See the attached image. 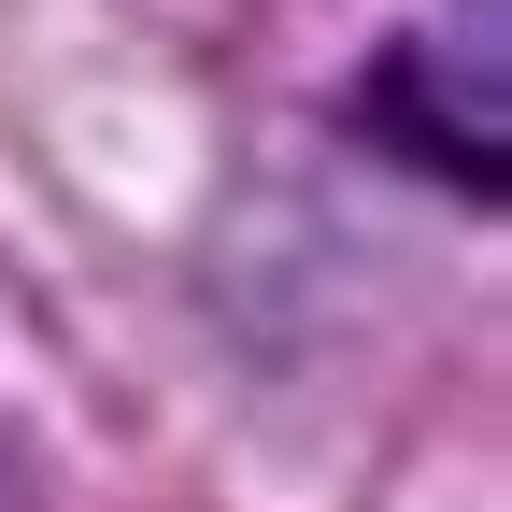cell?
<instances>
[{
    "instance_id": "1",
    "label": "cell",
    "mask_w": 512,
    "mask_h": 512,
    "mask_svg": "<svg viewBox=\"0 0 512 512\" xmlns=\"http://www.w3.org/2000/svg\"><path fill=\"white\" fill-rule=\"evenodd\" d=\"M370 128L413 171H456V200H498V15L456 57H441V43H399L370 72Z\"/></svg>"
}]
</instances>
